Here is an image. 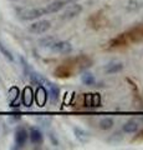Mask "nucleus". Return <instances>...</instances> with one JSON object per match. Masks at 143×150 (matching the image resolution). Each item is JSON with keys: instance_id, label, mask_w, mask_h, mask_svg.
Returning a JSON list of instances; mask_svg holds the SVG:
<instances>
[{"instance_id": "1", "label": "nucleus", "mask_w": 143, "mask_h": 150, "mask_svg": "<svg viewBox=\"0 0 143 150\" xmlns=\"http://www.w3.org/2000/svg\"><path fill=\"white\" fill-rule=\"evenodd\" d=\"M45 15L44 9L43 8H33V9H24L19 13V18L24 21H31V20H36V19L41 18Z\"/></svg>"}, {"instance_id": "2", "label": "nucleus", "mask_w": 143, "mask_h": 150, "mask_svg": "<svg viewBox=\"0 0 143 150\" xmlns=\"http://www.w3.org/2000/svg\"><path fill=\"white\" fill-rule=\"evenodd\" d=\"M52 53H57V54H68L72 51V45L70 41L66 40H55L54 44L49 48Z\"/></svg>"}, {"instance_id": "3", "label": "nucleus", "mask_w": 143, "mask_h": 150, "mask_svg": "<svg viewBox=\"0 0 143 150\" xmlns=\"http://www.w3.org/2000/svg\"><path fill=\"white\" fill-rule=\"evenodd\" d=\"M50 28H51V23L49 20H38L30 24L27 30L33 34H45L46 31L50 30Z\"/></svg>"}, {"instance_id": "4", "label": "nucleus", "mask_w": 143, "mask_h": 150, "mask_svg": "<svg viewBox=\"0 0 143 150\" xmlns=\"http://www.w3.org/2000/svg\"><path fill=\"white\" fill-rule=\"evenodd\" d=\"M82 11V6L80 4H76V3H72V5L67 6L66 10L63 11L62 14V20H71V19L78 16Z\"/></svg>"}, {"instance_id": "5", "label": "nucleus", "mask_w": 143, "mask_h": 150, "mask_svg": "<svg viewBox=\"0 0 143 150\" xmlns=\"http://www.w3.org/2000/svg\"><path fill=\"white\" fill-rule=\"evenodd\" d=\"M27 139H29V133L26 131L25 128L22 126H19L15 131V145H16V149H21L24 148V145L26 144Z\"/></svg>"}, {"instance_id": "6", "label": "nucleus", "mask_w": 143, "mask_h": 150, "mask_svg": "<svg viewBox=\"0 0 143 150\" xmlns=\"http://www.w3.org/2000/svg\"><path fill=\"white\" fill-rule=\"evenodd\" d=\"M66 5H67L66 0H55V1L50 3L49 5H46L43 9H44V13L46 15V14H54V13H57L60 10H62L63 8H66Z\"/></svg>"}, {"instance_id": "7", "label": "nucleus", "mask_w": 143, "mask_h": 150, "mask_svg": "<svg viewBox=\"0 0 143 150\" xmlns=\"http://www.w3.org/2000/svg\"><path fill=\"white\" fill-rule=\"evenodd\" d=\"M26 75H27V76H29L30 81L33 83V84H36V85H43V86H44V85H46V86H47L49 84H50V81L47 80V79L44 78L41 74H39V73L34 71L33 69H31L30 71L27 73Z\"/></svg>"}, {"instance_id": "8", "label": "nucleus", "mask_w": 143, "mask_h": 150, "mask_svg": "<svg viewBox=\"0 0 143 150\" xmlns=\"http://www.w3.org/2000/svg\"><path fill=\"white\" fill-rule=\"evenodd\" d=\"M47 98H49V93L46 91V89L43 85H39L38 90H36V94H35V99H36L38 105L44 106L46 104V101H47Z\"/></svg>"}, {"instance_id": "9", "label": "nucleus", "mask_w": 143, "mask_h": 150, "mask_svg": "<svg viewBox=\"0 0 143 150\" xmlns=\"http://www.w3.org/2000/svg\"><path fill=\"white\" fill-rule=\"evenodd\" d=\"M29 138H30V142L33 144H35V145L43 144V142H44V135L38 128H31L30 129Z\"/></svg>"}, {"instance_id": "10", "label": "nucleus", "mask_w": 143, "mask_h": 150, "mask_svg": "<svg viewBox=\"0 0 143 150\" xmlns=\"http://www.w3.org/2000/svg\"><path fill=\"white\" fill-rule=\"evenodd\" d=\"M33 101H34V93H33V89L30 86H27L22 91V104L25 106H31L33 105Z\"/></svg>"}, {"instance_id": "11", "label": "nucleus", "mask_w": 143, "mask_h": 150, "mask_svg": "<svg viewBox=\"0 0 143 150\" xmlns=\"http://www.w3.org/2000/svg\"><path fill=\"white\" fill-rule=\"evenodd\" d=\"M73 134H75V138L82 144L87 143L89 139H90V134L87 133L86 130L81 129V128H73Z\"/></svg>"}, {"instance_id": "12", "label": "nucleus", "mask_w": 143, "mask_h": 150, "mask_svg": "<svg viewBox=\"0 0 143 150\" xmlns=\"http://www.w3.org/2000/svg\"><path fill=\"white\" fill-rule=\"evenodd\" d=\"M106 74H116L123 70V64L121 62H112L106 67Z\"/></svg>"}, {"instance_id": "13", "label": "nucleus", "mask_w": 143, "mask_h": 150, "mask_svg": "<svg viewBox=\"0 0 143 150\" xmlns=\"http://www.w3.org/2000/svg\"><path fill=\"white\" fill-rule=\"evenodd\" d=\"M47 88H49V96H50V99H51V101H57L59 100V98H60V88L57 86V85H55V84H52V83H50L49 85H47Z\"/></svg>"}, {"instance_id": "14", "label": "nucleus", "mask_w": 143, "mask_h": 150, "mask_svg": "<svg viewBox=\"0 0 143 150\" xmlns=\"http://www.w3.org/2000/svg\"><path fill=\"white\" fill-rule=\"evenodd\" d=\"M113 125H114L113 119H112V118H108V116H106V118H102V119L100 120V123H98L100 129H101V130H105V131L112 129Z\"/></svg>"}, {"instance_id": "15", "label": "nucleus", "mask_w": 143, "mask_h": 150, "mask_svg": "<svg viewBox=\"0 0 143 150\" xmlns=\"http://www.w3.org/2000/svg\"><path fill=\"white\" fill-rule=\"evenodd\" d=\"M123 131L124 133H128V134H132V133H136L138 130V123L135 120H128L127 123L123 124Z\"/></svg>"}, {"instance_id": "16", "label": "nucleus", "mask_w": 143, "mask_h": 150, "mask_svg": "<svg viewBox=\"0 0 143 150\" xmlns=\"http://www.w3.org/2000/svg\"><path fill=\"white\" fill-rule=\"evenodd\" d=\"M81 81L85 85H93L95 84V76L90 71H84L81 74Z\"/></svg>"}, {"instance_id": "17", "label": "nucleus", "mask_w": 143, "mask_h": 150, "mask_svg": "<svg viewBox=\"0 0 143 150\" xmlns=\"http://www.w3.org/2000/svg\"><path fill=\"white\" fill-rule=\"evenodd\" d=\"M56 40V38H54V36H46V38H43V39H40L39 40V45L41 46V48H50L52 44H54V41Z\"/></svg>"}, {"instance_id": "18", "label": "nucleus", "mask_w": 143, "mask_h": 150, "mask_svg": "<svg viewBox=\"0 0 143 150\" xmlns=\"http://www.w3.org/2000/svg\"><path fill=\"white\" fill-rule=\"evenodd\" d=\"M20 95V91H19V89H17L16 86H13L10 90H9V101H15L17 100V98H19Z\"/></svg>"}, {"instance_id": "19", "label": "nucleus", "mask_w": 143, "mask_h": 150, "mask_svg": "<svg viewBox=\"0 0 143 150\" xmlns=\"http://www.w3.org/2000/svg\"><path fill=\"white\" fill-rule=\"evenodd\" d=\"M0 53H1L5 58L9 60V62H14V56H13V54L10 53V50H8L5 46H4V44L0 41Z\"/></svg>"}, {"instance_id": "20", "label": "nucleus", "mask_w": 143, "mask_h": 150, "mask_svg": "<svg viewBox=\"0 0 143 150\" xmlns=\"http://www.w3.org/2000/svg\"><path fill=\"white\" fill-rule=\"evenodd\" d=\"M101 104V98L98 94H95V95H92V101H91V105L93 106H100Z\"/></svg>"}, {"instance_id": "21", "label": "nucleus", "mask_w": 143, "mask_h": 150, "mask_svg": "<svg viewBox=\"0 0 143 150\" xmlns=\"http://www.w3.org/2000/svg\"><path fill=\"white\" fill-rule=\"evenodd\" d=\"M50 139H51V140H52V143H54V145H57V140H56V139H55V138H54V135H52V134H50Z\"/></svg>"}, {"instance_id": "22", "label": "nucleus", "mask_w": 143, "mask_h": 150, "mask_svg": "<svg viewBox=\"0 0 143 150\" xmlns=\"http://www.w3.org/2000/svg\"><path fill=\"white\" fill-rule=\"evenodd\" d=\"M13 1H16V0H13Z\"/></svg>"}]
</instances>
